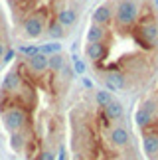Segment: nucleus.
Here are the masks:
<instances>
[{
	"instance_id": "nucleus-18",
	"label": "nucleus",
	"mask_w": 158,
	"mask_h": 160,
	"mask_svg": "<svg viewBox=\"0 0 158 160\" xmlns=\"http://www.w3.org/2000/svg\"><path fill=\"white\" fill-rule=\"evenodd\" d=\"M4 52H6V46H4V42L0 40V61H2V55H4Z\"/></svg>"
},
{
	"instance_id": "nucleus-10",
	"label": "nucleus",
	"mask_w": 158,
	"mask_h": 160,
	"mask_svg": "<svg viewBox=\"0 0 158 160\" xmlns=\"http://www.w3.org/2000/svg\"><path fill=\"white\" fill-rule=\"evenodd\" d=\"M47 36H50L52 40H59V38H63V36H65V28L57 20H52L50 26H47Z\"/></svg>"
},
{
	"instance_id": "nucleus-12",
	"label": "nucleus",
	"mask_w": 158,
	"mask_h": 160,
	"mask_svg": "<svg viewBox=\"0 0 158 160\" xmlns=\"http://www.w3.org/2000/svg\"><path fill=\"white\" fill-rule=\"evenodd\" d=\"M40 53L47 55V58H52V55H56V53H62V44H59V42H47V44H42L40 46Z\"/></svg>"
},
{
	"instance_id": "nucleus-14",
	"label": "nucleus",
	"mask_w": 158,
	"mask_h": 160,
	"mask_svg": "<svg viewBox=\"0 0 158 160\" xmlns=\"http://www.w3.org/2000/svg\"><path fill=\"white\" fill-rule=\"evenodd\" d=\"M71 59H73V67H71V69H73V73H77V75H83L85 69H87V63H85V61L79 58L77 53L71 55Z\"/></svg>"
},
{
	"instance_id": "nucleus-1",
	"label": "nucleus",
	"mask_w": 158,
	"mask_h": 160,
	"mask_svg": "<svg viewBox=\"0 0 158 160\" xmlns=\"http://www.w3.org/2000/svg\"><path fill=\"white\" fill-rule=\"evenodd\" d=\"M115 122L117 121L109 119L103 107L81 113L71 111V160H141L138 152L121 150L111 142Z\"/></svg>"
},
{
	"instance_id": "nucleus-17",
	"label": "nucleus",
	"mask_w": 158,
	"mask_h": 160,
	"mask_svg": "<svg viewBox=\"0 0 158 160\" xmlns=\"http://www.w3.org/2000/svg\"><path fill=\"white\" fill-rule=\"evenodd\" d=\"M81 85H83L85 89H93L95 83H93V79H91V77H83V79H81Z\"/></svg>"
},
{
	"instance_id": "nucleus-4",
	"label": "nucleus",
	"mask_w": 158,
	"mask_h": 160,
	"mask_svg": "<svg viewBox=\"0 0 158 160\" xmlns=\"http://www.w3.org/2000/svg\"><path fill=\"white\" fill-rule=\"evenodd\" d=\"M20 85H22V73L18 71V67H14V69H10L4 75L0 91H2V93H14V91L20 89Z\"/></svg>"
},
{
	"instance_id": "nucleus-7",
	"label": "nucleus",
	"mask_w": 158,
	"mask_h": 160,
	"mask_svg": "<svg viewBox=\"0 0 158 160\" xmlns=\"http://www.w3.org/2000/svg\"><path fill=\"white\" fill-rule=\"evenodd\" d=\"M103 109H105V113L109 115V119H113V121H123L125 119V107H123V103H121L119 99H113L107 107H103Z\"/></svg>"
},
{
	"instance_id": "nucleus-20",
	"label": "nucleus",
	"mask_w": 158,
	"mask_h": 160,
	"mask_svg": "<svg viewBox=\"0 0 158 160\" xmlns=\"http://www.w3.org/2000/svg\"><path fill=\"white\" fill-rule=\"evenodd\" d=\"M8 2H14V0H8Z\"/></svg>"
},
{
	"instance_id": "nucleus-16",
	"label": "nucleus",
	"mask_w": 158,
	"mask_h": 160,
	"mask_svg": "<svg viewBox=\"0 0 158 160\" xmlns=\"http://www.w3.org/2000/svg\"><path fill=\"white\" fill-rule=\"evenodd\" d=\"M16 58V50H12V48H6V52L2 55V63H10V61H14Z\"/></svg>"
},
{
	"instance_id": "nucleus-3",
	"label": "nucleus",
	"mask_w": 158,
	"mask_h": 160,
	"mask_svg": "<svg viewBox=\"0 0 158 160\" xmlns=\"http://www.w3.org/2000/svg\"><path fill=\"white\" fill-rule=\"evenodd\" d=\"M22 30H24V36H26V38H32V40L42 38V34L46 32V14L42 10L34 12V14H28L24 18Z\"/></svg>"
},
{
	"instance_id": "nucleus-2",
	"label": "nucleus",
	"mask_w": 158,
	"mask_h": 160,
	"mask_svg": "<svg viewBox=\"0 0 158 160\" xmlns=\"http://www.w3.org/2000/svg\"><path fill=\"white\" fill-rule=\"evenodd\" d=\"M141 18V2L138 0H121L117 2L113 20L119 28H132Z\"/></svg>"
},
{
	"instance_id": "nucleus-13",
	"label": "nucleus",
	"mask_w": 158,
	"mask_h": 160,
	"mask_svg": "<svg viewBox=\"0 0 158 160\" xmlns=\"http://www.w3.org/2000/svg\"><path fill=\"white\" fill-rule=\"evenodd\" d=\"M47 67H50L52 71H62L63 67H65V58H63L62 53L52 55V58H50V63H47Z\"/></svg>"
},
{
	"instance_id": "nucleus-5",
	"label": "nucleus",
	"mask_w": 158,
	"mask_h": 160,
	"mask_svg": "<svg viewBox=\"0 0 158 160\" xmlns=\"http://www.w3.org/2000/svg\"><path fill=\"white\" fill-rule=\"evenodd\" d=\"M111 22H113V8H111V4H101L99 8H97L93 12V22L91 24H99V26H111Z\"/></svg>"
},
{
	"instance_id": "nucleus-19",
	"label": "nucleus",
	"mask_w": 158,
	"mask_h": 160,
	"mask_svg": "<svg viewBox=\"0 0 158 160\" xmlns=\"http://www.w3.org/2000/svg\"><path fill=\"white\" fill-rule=\"evenodd\" d=\"M154 4H156V8H158V0H154Z\"/></svg>"
},
{
	"instance_id": "nucleus-6",
	"label": "nucleus",
	"mask_w": 158,
	"mask_h": 160,
	"mask_svg": "<svg viewBox=\"0 0 158 160\" xmlns=\"http://www.w3.org/2000/svg\"><path fill=\"white\" fill-rule=\"evenodd\" d=\"M105 40V26L99 24H89L87 32H85V44H97V42Z\"/></svg>"
},
{
	"instance_id": "nucleus-11",
	"label": "nucleus",
	"mask_w": 158,
	"mask_h": 160,
	"mask_svg": "<svg viewBox=\"0 0 158 160\" xmlns=\"http://www.w3.org/2000/svg\"><path fill=\"white\" fill-rule=\"evenodd\" d=\"M93 99H95V103H97L99 107H107L109 103L115 99V95L109 93L107 89H99V91H95V97H93Z\"/></svg>"
},
{
	"instance_id": "nucleus-15",
	"label": "nucleus",
	"mask_w": 158,
	"mask_h": 160,
	"mask_svg": "<svg viewBox=\"0 0 158 160\" xmlns=\"http://www.w3.org/2000/svg\"><path fill=\"white\" fill-rule=\"evenodd\" d=\"M18 52L22 53L24 59H30V58H34L36 53H40V46H20Z\"/></svg>"
},
{
	"instance_id": "nucleus-8",
	"label": "nucleus",
	"mask_w": 158,
	"mask_h": 160,
	"mask_svg": "<svg viewBox=\"0 0 158 160\" xmlns=\"http://www.w3.org/2000/svg\"><path fill=\"white\" fill-rule=\"evenodd\" d=\"M47 63H50V58L44 55V53H36L34 58L28 59V67L36 73H44L47 69Z\"/></svg>"
},
{
	"instance_id": "nucleus-9",
	"label": "nucleus",
	"mask_w": 158,
	"mask_h": 160,
	"mask_svg": "<svg viewBox=\"0 0 158 160\" xmlns=\"http://www.w3.org/2000/svg\"><path fill=\"white\" fill-rule=\"evenodd\" d=\"M56 20L62 24L63 28H69V26H73V24L77 22V14H75V10H71V8H63V10L57 12Z\"/></svg>"
}]
</instances>
